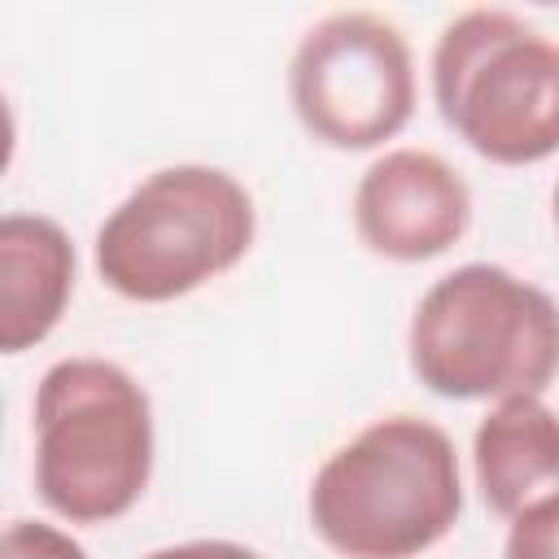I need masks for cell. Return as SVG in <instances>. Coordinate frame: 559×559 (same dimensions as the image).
<instances>
[{
	"label": "cell",
	"instance_id": "10",
	"mask_svg": "<svg viewBox=\"0 0 559 559\" xmlns=\"http://www.w3.org/2000/svg\"><path fill=\"white\" fill-rule=\"evenodd\" d=\"M502 559H559V493H546L511 515Z\"/></svg>",
	"mask_w": 559,
	"mask_h": 559
},
{
	"label": "cell",
	"instance_id": "12",
	"mask_svg": "<svg viewBox=\"0 0 559 559\" xmlns=\"http://www.w3.org/2000/svg\"><path fill=\"white\" fill-rule=\"evenodd\" d=\"M144 559H262L253 546L227 542V537H197V542H175L162 550H148Z\"/></svg>",
	"mask_w": 559,
	"mask_h": 559
},
{
	"label": "cell",
	"instance_id": "13",
	"mask_svg": "<svg viewBox=\"0 0 559 559\" xmlns=\"http://www.w3.org/2000/svg\"><path fill=\"white\" fill-rule=\"evenodd\" d=\"M550 210H555V227H559V183H555V197H550Z\"/></svg>",
	"mask_w": 559,
	"mask_h": 559
},
{
	"label": "cell",
	"instance_id": "8",
	"mask_svg": "<svg viewBox=\"0 0 559 559\" xmlns=\"http://www.w3.org/2000/svg\"><path fill=\"white\" fill-rule=\"evenodd\" d=\"M74 297V240L48 214L0 218V349L22 354L52 336Z\"/></svg>",
	"mask_w": 559,
	"mask_h": 559
},
{
	"label": "cell",
	"instance_id": "2",
	"mask_svg": "<svg viewBox=\"0 0 559 559\" xmlns=\"http://www.w3.org/2000/svg\"><path fill=\"white\" fill-rule=\"evenodd\" d=\"M406 358L450 402L542 397L559 376V301L498 262H463L419 297Z\"/></svg>",
	"mask_w": 559,
	"mask_h": 559
},
{
	"label": "cell",
	"instance_id": "5",
	"mask_svg": "<svg viewBox=\"0 0 559 559\" xmlns=\"http://www.w3.org/2000/svg\"><path fill=\"white\" fill-rule=\"evenodd\" d=\"M432 100L476 157L546 162L559 153V44L507 9H467L437 35Z\"/></svg>",
	"mask_w": 559,
	"mask_h": 559
},
{
	"label": "cell",
	"instance_id": "4",
	"mask_svg": "<svg viewBox=\"0 0 559 559\" xmlns=\"http://www.w3.org/2000/svg\"><path fill=\"white\" fill-rule=\"evenodd\" d=\"M258 236L249 188L201 162L140 179L96 227L92 262L109 293L162 306L227 275Z\"/></svg>",
	"mask_w": 559,
	"mask_h": 559
},
{
	"label": "cell",
	"instance_id": "11",
	"mask_svg": "<svg viewBox=\"0 0 559 559\" xmlns=\"http://www.w3.org/2000/svg\"><path fill=\"white\" fill-rule=\"evenodd\" d=\"M4 559H87V550L57 524L13 520L4 528Z\"/></svg>",
	"mask_w": 559,
	"mask_h": 559
},
{
	"label": "cell",
	"instance_id": "6",
	"mask_svg": "<svg viewBox=\"0 0 559 559\" xmlns=\"http://www.w3.org/2000/svg\"><path fill=\"white\" fill-rule=\"evenodd\" d=\"M288 105L314 144L380 148L415 114V61L402 31L362 9L319 17L293 48Z\"/></svg>",
	"mask_w": 559,
	"mask_h": 559
},
{
	"label": "cell",
	"instance_id": "3",
	"mask_svg": "<svg viewBox=\"0 0 559 559\" xmlns=\"http://www.w3.org/2000/svg\"><path fill=\"white\" fill-rule=\"evenodd\" d=\"M35 493L70 524H114L153 476V402L109 358L52 362L31 402Z\"/></svg>",
	"mask_w": 559,
	"mask_h": 559
},
{
	"label": "cell",
	"instance_id": "1",
	"mask_svg": "<svg viewBox=\"0 0 559 559\" xmlns=\"http://www.w3.org/2000/svg\"><path fill=\"white\" fill-rule=\"evenodd\" d=\"M306 511L314 537L341 559H419L463 515L450 432L419 415L358 428L319 463Z\"/></svg>",
	"mask_w": 559,
	"mask_h": 559
},
{
	"label": "cell",
	"instance_id": "7",
	"mask_svg": "<svg viewBox=\"0 0 559 559\" xmlns=\"http://www.w3.org/2000/svg\"><path fill=\"white\" fill-rule=\"evenodd\" d=\"M472 227L467 179L428 148L380 153L354 188V231L389 262H428Z\"/></svg>",
	"mask_w": 559,
	"mask_h": 559
},
{
	"label": "cell",
	"instance_id": "9",
	"mask_svg": "<svg viewBox=\"0 0 559 559\" xmlns=\"http://www.w3.org/2000/svg\"><path fill=\"white\" fill-rule=\"evenodd\" d=\"M472 472L485 507L502 520L559 493V411L542 397L493 402L472 432Z\"/></svg>",
	"mask_w": 559,
	"mask_h": 559
}]
</instances>
